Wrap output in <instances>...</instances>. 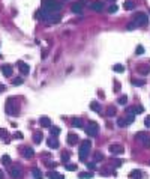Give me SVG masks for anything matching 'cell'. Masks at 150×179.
<instances>
[{
  "instance_id": "cell-1",
  "label": "cell",
  "mask_w": 150,
  "mask_h": 179,
  "mask_svg": "<svg viewBox=\"0 0 150 179\" xmlns=\"http://www.w3.org/2000/svg\"><path fill=\"white\" fill-rule=\"evenodd\" d=\"M90 149H92V142H90V140L81 142L80 150H78V155H80V160H81V161H86V160H87V155L90 154Z\"/></svg>"
},
{
  "instance_id": "cell-2",
  "label": "cell",
  "mask_w": 150,
  "mask_h": 179,
  "mask_svg": "<svg viewBox=\"0 0 150 179\" xmlns=\"http://www.w3.org/2000/svg\"><path fill=\"white\" fill-rule=\"evenodd\" d=\"M86 132H87V136H90V137H96V136L99 134V125L92 120V122H89L87 126H86Z\"/></svg>"
},
{
  "instance_id": "cell-3",
  "label": "cell",
  "mask_w": 150,
  "mask_h": 179,
  "mask_svg": "<svg viewBox=\"0 0 150 179\" xmlns=\"http://www.w3.org/2000/svg\"><path fill=\"white\" fill-rule=\"evenodd\" d=\"M135 138L138 140H141V143H143L144 148H150V136L147 134V131H140L135 134Z\"/></svg>"
},
{
  "instance_id": "cell-4",
  "label": "cell",
  "mask_w": 150,
  "mask_h": 179,
  "mask_svg": "<svg viewBox=\"0 0 150 179\" xmlns=\"http://www.w3.org/2000/svg\"><path fill=\"white\" fill-rule=\"evenodd\" d=\"M134 21H135L138 26H146V24L149 23V17H147V14H144V12H137Z\"/></svg>"
},
{
  "instance_id": "cell-5",
  "label": "cell",
  "mask_w": 150,
  "mask_h": 179,
  "mask_svg": "<svg viewBox=\"0 0 150 179\" xmlns=\"http://www.w3.org/2000/svg\"><path fill=\"white\" fill-rule=\"evenodd\" d=\"M108 150L111 152V155H120V154H123V146L120 143H113L110 144V148H108Z\"/></svg>"
},
{
  "instance_id": "cell-6",
  "label": "cell",
  "mask_w": 150,
  "mask_h": 179,
  "mask_svg": "<svg viewBox=\"0 0 150 179\" xmlns=\"http://www.w3.org/2000/svg\"><path fill=\"white\" fill-rule=\"evenodd\" d=\"M134 120H135V116H134V114H129V116H126L125 119L122 118V119H119V120H117V125L123 128V126H128L129 124H132Z\"/></svg>"
},
{
  "instance_id": "cell-7",
  "label": "cell",
  "mask_w": 150,
  "mask_h": 179,
  "mask_svg": "<svg viewBox=\"0 0 150 179\" xmlns=\"http://www.w3.org/2000/svg\"><path fill=\"white\" fill-rule=\"evenodd\" d=\"M9 173H11V176L14 179H20L23 176V170H21V167H11Z\"/></svg>"
},
{
  "instance_id": "cell-8",
  "label": "cell",
  "mask_w": 150,
  "mask_h": 179,
  "mask_svg": "<svg viewBox=\"0 0 150 179\" xmlns=\"http://www.w3.org/2000/svg\"><path fill=\"white\" fill-rule=\"evenodd\" d=\"M17 65H18V69H20V72H21L23 75H29L30 68H29V65H27V63H24V62H21V60H20Z\"/></svg>"
},
{
  "instance_id": "cell-9",
  "label": "cell",
  "mask_w": 150,
  "mask_h": 179,
  "mask_svg": "<svg viewBox=\"0 0 150 179\" xmlns=\"http://www.w3.org/2000/svg\"><path fill=\"white\" fill-rule=\"evenodd\" d=\"M72 12L74 14H83V9H84V2H77L72 5Z\"/></svg>"
},
{
  "instance_id": "cell-10",
  "label": "cell",
  "mask_w": 150,
  "mask_h": 179,
  "mask_svg": "<svg viewBox=\"0 0 150 179\" xmlns=\"http://www.w3.org/2000/svg\"><path fill=\"white\" fill-rule=\"evenodd\" d=\"M0 71H2V74H3L5 77H11L12 75V66L11 65H2Z\"/></svg>"
},
{
  "instance_id": "cell-11",
  "label": "cell",
  "mask_w": 150,
  "mask_h": 179,
  "mask_svg": "<svg viewBox=\"0 0 150 179\" xmlns=\"http://www.w3.org/2000/svg\"><path fill=\"white\" fill-rule=\"evenodd\" d=\"M143 111H144V108L141 107V105H137V107H131V108H128V113H129V114H134V116H137V114L143 113Z\"/></svg>"
},
{
  "instance_id": "cell-12",
  "label": "cell",
  "mask_w": 150,
  "mask_h": 179,
  "mask_svg": "<svg viewBox=\"0 0 150 179\" xmlns=\"http://www.w3.org/2000/svg\"><path fill=\"white\" fill-rule=\"evenodd\" d=\"M47 144H48V148H51V149H57V148H59V142H57V138L53 137V136L48 138V143Z\"/></svg>"
},
{
  "instance_id": "cell-13",
  "label": "cell",
  "mask_w": 150,
  "mask_h": 179,
  "mask_svg": "<svg viewBox=\"0 0 150 179\" xmlns=\"http://www.w3.org/2000/svg\"><path fill=\"white\" fill-rule=\"evenodd\" d=\"M39 124H41V126H44V128H51V126H53L51 125V119H48L45 116L39 119Z\"/></svg>"
},
{
  "instance_id": "cell-14",
  "label": "cell",
  "mask_w": 150,
  "mask_h": 179,
  "mask_svg": "<svg viewBox=\"0 0 150 179\" xmlns=\"http://www.w3.org/2000/svg\"><path fill=\"white\" fill-rule=\"evenodd\" d=\"M78 142V136L75 134V132H71V134H68V143L71 144V146H74V144Z\"/></svg>"
},
{
  "instance_id": "cell-15",
  "label": "cell",
  "mask_w": 150,
  "mask_h": 179,
  "mask_svg": "<svg viewBox=\"0 0 150 179\" xmlns=\"http://www.w3.org/2000/svg\"><path fill=\"white\" fill-rule=\"evenodd\" d=\"M90 8H92L93 11H96V12H101L102 9H104V5H102V2H95V3L90 5Z\"/></svg>"
},
{
  "instance_id": "cell-16",
  "label": "cell",
  "mask_w": 150,
  "mask_h": 179,
  "mask_svg": "<svg viewBox=\"0 0 150 179\" xmlns=\"http://www.w3.org/2000/svg\"><path fill=\"white\" fill-rule=\"evenodd\" d=\"M90 107H92V110H93V111H96V113H101V111H102L101 104H99L98 101H92V104H90Z\"/></svg>"
},
{
  "instance_id": "cell-17",
  "label": "cell",
  "mask_w": 150,
  "mask_h": 179,
  "mask_svg": "<svg viewBox=\"0 0 150 179\" xmlns=\"http://www.w3.org/2000/svg\"><path fill=\"white\" fill-rule=\"evenodd\" d=\"M48 179H65L63 178V175H60V173H57V172H48Z\"/></svg>"
},
{
  "instance_id": "cell-18",
  "label": "cell",
  "mask_w": 150,
  "mask_h": 179,
  "mask_svg": "<svg viewBox=\"0 0 150 179\" xmlns=\"http://www.w3.org/2000/svg\"><path fill=\"white\" fill-rule=\"evenodd\" d=\"M33 154H35V152H33L32 148H24V149H23V156H24V158H32Z\"/></svg>"
},
{
  "instance_id": "cell-19",
  "label": "cell",
  "mask_w": 150,
  "mask_h": 179,
  "mask_svg": "<svg viewBox=\"0 0 150 179\" xmlns=\"http://www.w3.org/2000/svg\"><path fill=\"white\" fill-rule=\"evenodd\" d=\"M78 178L80 179H92L93 178V173H90V172H81V173L78 175Z\"/></svg>"
},
{
  "instance_id": "cell-20",
  "label": "cell",
  "mask_w": 150,
  "mask_h": 179,
  "mask_svg": "<svg viewBox=\"0 0 150 179\" xmlns=\"http://www.w3.org/2000/svg\"><path fill=\"white\" fill-rule=\"evenodd\" d=\"M42 132L41 131H38V132H35V134H33V142H35V143H41L42 142Z\"/></svg>"
},
{
  "instance_id": "cell-21",
  "label": "cell",
  "mask_w": 150,
  "mask_h": 179,
  "mask_svg": "<svg viewBox=\"0 0 150 179\" xmlns=\"http://www.w3.org/2000/svg\"><path fill=\"white\" fill-rule=\"evenodd\" d=\"M72 126H74V128H83V120L81 119H74L72 120Z\"/></svg>"
},
{
  "instance_id": "cell-22",
  "label": "cell",
  "mask_w": 150,
  "mask_h": 179,
  "mask_svg": "<svg viewBox=\"0 0 150 179\" xmlns=\"http://www.w3.org/2000/svg\"><path fill=\"white\" fill-rule=\"evenodd\" d=\"M149 72H150L149 66H146V65L140 66V74H143V75H149Z\"/></svg>"
},
{
  "instance_id": "cell-23",
  "label": "cell",
  "mask_w": 150,
  "mask_h": 179,
  "mask_svg": "<svg viewBox=\"0 0 150 179\" xmlns=\"http://www.w3.org/2000/svg\"><path fill=\"white\" fill-rule=\"evenodd\" d=\"M113 69L116 72H125V66L122 65V63H116V65L113 66Z\"/></svg>"
},
{
  "instance_id": "cell-24",
  "label": "cell",
  "mask_w": 150,
  "mask_h": 179,
  "mask_svg": "<svg viewBox=\"0 0 150 179\" xmlns=\"http://www.w3.org/2000/svg\"><path fill=\"white\" fill-rule=\"evenodd\" d=\"M59 134H60V128H59V126H51V136H53V137H57Z\"/></svg>"
},
{
  "instance_id": "cell-25",
  "label": "cell",
  "mask_w": 150,
  "mask_h": 179,
  "mask_svg": "<svg viewBox=\"0 0 150 179\" xmlns=\"http://www.w3.org/2000/svg\"><path fill=\"white\" fill-rule=\"evenodd\" d=\"M2 163H3L5 166H9V164H11V156H9V155H3V156H2Z\"/></svg>"
},
{
  "instance_id": "cell-26",
  "label": "cell",
  "mask_w": 150,
  "mask_h": 179,
  "mask_svg": "<svg viewBox=\"0 0 150 179\" xmlns=\"http://www.w3.org/2000/svg\"><path fill=\"white\" fill-rule=\"evenodd\" d=\"M131 178L141 179V172H140V170H132V172H131Z\"/></svg>"
},
{
  "instance_id": "cell-27",
  "label": "cell",
  "mask_w": 150,
  "mask_h": 179,
  "mask_svg": "<svg viewBox=\"0 0 150 179\" xmlns=\"http://www.w3.org/2000/svg\"><path fill=\"white\" fill-rule=\"evenodd\" d=\"M32 173H33V176H35L36 179H42V173L38 170V169H33V172H32Z\"/></svg>"
},
{
  "instance_id": "cell-28",
  "label": "cell",
  "mask_w": 150,
  "mask_h": 179,
  "mask_svg": "<svg viewBox=\"0 0 150 179\" xmlns=\"http://www.w3.org/2000/svg\"><path fill=\"white\" fill-rule=\"evenodd\" d=\"M62 163H65V164L69 163V154H68V152H65V154L62 155Z\"/></svg>"
},
{
  "instance_id": "cell-29",
  "label": "cell",
  "mask_w": 150,
  "mask_h": 179,
  "mask_svg": "<svg viewBox=\"0 0 150 179\" xmlns=\"http://www.w3.org/2000/svg\"><path fill=\"white\" fill-rule=\"evenodd\" d=\"M104 160V155H102L101 152H96L95 154V161H102Z\"/></svg>"
},
{
  "instance_id": "cell-30",
  "label": "cell",
  "mask_w": 150,
  "mask_h": 179,
  "mask_svg": "<svg viewBox=\"0 0 150 179\" xmlns=\"http://www.w3.org/2000/svg\"><path fill=\"white\" fill-rule=\"evenodd\" d=\"M126 102H128V96H126V95H123V96H120V98H119V104L123 105V104H126Z\"/></svg>"
},
{
  "instance_id": "cell-31",
  "label": "cell",
  "mask_w": 150,
  "mask_h": 179,
  "mask_svg": "<svg viewBox=\"0 0 150 179\" xmlns=\"http://www.w3.org/2000/svg\"><path fill=\"white\" fill-rule=\"evenodd\" d=\"M123 8L129 11V9H132V8H134V3H132V2H126L125 5H123Z\"/></svg>"
},
{
  "instance_id": "cell-32",
  "label": "cell",
  "mask_w": 150,
  "mask_h": 179,
  "mask_svg": "<svg viewBox=\"0 0 150 179\" xmlns=\"http://www.w3.org/2000/svg\"><path fill=\"white\" fill-rule=\"evenodd\" d=\"M20 84H23V78L21 77H18L14 80V86H20Z\"/></svg>"
},
{
  "instance_id": "cell-33",
  "label": "cell",
  "mask_w": 150,
  "mask_h": 179,
  "mask_svg": "<svg viewBox=\"0 0 150 179\" xmlns=\"http://www.w3.org/2000/svg\"><path fill=\"white\" fill-rule=\"evenodd\" d=\"M135 27H138V24L135 23V21H132V23H129V24H128V29H129V30L135 29Z\"/></svg>"
},
{
  "instance_id": "cell-34",
  "label": "cell",
  "mask_w": 150,
  "mask_h": 179,
  "mask_svg": "<svg viewBox=\"0 0 150 179\" xmlns=\"http://www.w3.org/2000/svg\"><path fill=\"white\" fill-rule=\"evenodd\" d=\"M113 164L116 166V167H120V166L123 164V161H122V160H113Z\"/></svg>"
},
{
  "instance_id": "cell-35",
  "label": "cell",
  "mask_w": 150,
  "mask_h": 179,
  "mask_svg": "<svg viewBox=\"0 0 150 179\" xmlns=\"http://www.w3.org/2000/svg\"><path fill=\"white\" fill-rule=\"evenodd\" d=\"M66 169H68L69 172H74V170L77 169V166H75V164H68V166H66Z\"/></svg>"
},
{
  "instance_id": "cell-36",
  "label": "cell",
  "mask_w": 150,
  "mask_h": 179,
  "mask_svg": "<svg viewBox=\"0 0 150 179\" xmlns=\"http://www.w3.org/2000/svg\"><path fill=\"white\" fill-rule=\"evenodd\" d=\"M114 114H116V108L110 107V108H108V116H114Z\"/></svg>"
},
{
  "instance_id": "cell-37",
  "label": "cell",
  "mask_w": 150,
  "mask_h": 179,
  "mask_svg": "<svg viewBox=\"0 0 150 179\" xmlns=\"http://www.w3.org/2000/svg\"><path fill=\"white\" fill-rule=\"evenodd\" d=\"M108 11H110V14H114V12H117V6H116V5L110 6V9H108Z\"/></svg>"
},
{
  "instance_id": "cell-38",
  "label": "cell",
  "mask_w": 150,
  "mask_h": 179,
  "mask_svg": "<svg viewBox=\"0 0 150 179\" xmlns=\"http://www.w3.org/2000/svg\"><path fill=\"white\" fill-rule=\"evenodd\" d=\"M144 125L147 126V128H150V116H147V118H146V120H144Z\"/></svg>"
},
{
  "instance_id": "cell-39",
  "label": "cell",
  "mask_w": 150,
  "mask_h": 179,
  "mask_svg": "<svg viewBox=\"0 0 150 179\" xmlns=\"http://www.w3.org/2000/svg\"><path fill=\"white\" fill-rule=\"evenodd\" d=\"M144 53V48L141 47V45H138V48H137V54H143Z\"/></svg>"
},
{
  "instance_id": "cell-40",
  "label": "cell",
  "mask_w": 150,
  "mask_h": 179,
  "mask_svg": "<svg viewBox=\"0 0 150 179\" xmlns=\"http://www.w3.org/2000/svg\"><path fill=\"white\" fill-rule=\"evenodd\" d=\"M87 169H89V170H95V164H93V163H89V164H87Z\"/></svg>"
},
{
  "instance_id": "cell-41",
  "label": "cell",
  "mask_w": 150,
  "mask_h": 179,
  "mask_svg": "<svg viewBox=\"0 0 150 179\" xmlns=\"http://www.w3.org/2000/svg\"><path fill=\"white\" fill-rule=\"evenodd\" d=\"M134 84H135V86H143V81H141V80H137V81H134Z\"/></svg>"
},
{
  "instance_id": "cell-42",
  "label": "cell",
  "mask_w": 150,
  "mask_h": 179,
  "mask_svg": "<svg viewBox=\"0 0 150 179\" xmlns=\"http://www.w3.org/2000/svg\"><path fill=\"white\" fill-rule=\"evenodd\" d=\"M3 90H5V86H3V84H0V92H3Z\"/></svg>"
},
{
  "instance_id": "cell-43",
  "label": "cell",
  "mask_w": 150,
  "mask_h": 179,
  "mask_svg": "<svg viewBox=\"0 0 150 179\" xmlns=\"http://www.w3.org/2000/svg\"><path fill=\"white\" fill-rule=\"evenodd\" d=\"M5 178V175H3V172H2V170H0V179H3Z\"/></svg>"
},
{
  "instance_id": "cell-44",
  "label": "cell",
  "mask_w": 150,
  "mask_h": 179,
  "mask_svg": "<svg viewBox=\"0 0 150 179\" xmlns=\"http://www.w3.org/2000/svg\"><path fill=\"white\" fill-rule=\"evenodd\" d=\"M149 12H150V11H149Z\"/></svg>"
}]
</instances>
